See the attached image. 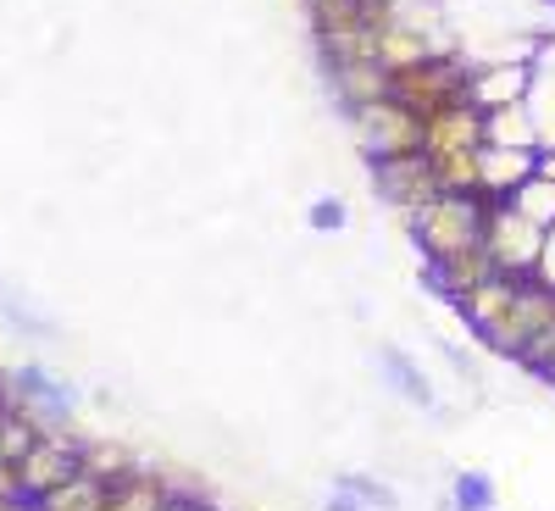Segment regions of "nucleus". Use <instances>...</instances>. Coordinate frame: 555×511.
I'll list each match as a JSON object with an SVG mask.
<instances>
[{"instance_id": "obj_1", "label": "nucleus", "mask_w": 555, "mask_h": 511, "mask_svg": "<svg viewBox=\"0 0 555 511\" xmlns=\"http://www.w3.org/2000/svg\"><path fill=\"white\" fill-rule=\"evenodd\" d=\"M483 195H434L411 222V245L423 251V261H444L455 251H473L483 234Z\"/></svg>"}, {"instance_id": "obj_20", "label": "nucleus", "mask_w": 555, "mask_h": 511, "mask_svg": "<svg viewBox=\"0 0 555 511\" xmlns=\"http://www.w3.org/2000/svg\"><path fill=\"white\" fill-rule=\"evenodd\" d=\"M505 201H512L528 222H539V228H550L555 222V178H539V173H528L522 183H517V190L512 195H505Z\"/></svg>"}, {"instance_id": "obj_14", "label": "nucleus", "mask_w": 555, "mask_h": 511, "mask_svg": "<svg viewBox=\"0 0 555 511\" xmlns=\"http://www.w3.org/2000/svg\"><path fill=\"white\" fill-rule=\"evenodd\" d=\"M483 145H517V151H539V123L528 112V101H505L483 112Z\"/></svg>"}, {"instance_id": "obj_27", "label": "nucleus", "mask_w": 555, "mask_h": 511, "mask_svg": "<svg viewBox=\"0 0 555 511\" xmlns=\"http://www.w3.org/2000/svg\"><path fill=\"white\" fill-rule=\"evenodd\" d=\"M322 511H366V500L356 495V489H345V484H334V495H328V506Z\"/></svg>"}, {"instance_id": "obj_18", "label": "nucleus", "mask_w": 555, "mask_h": 511, "mask_svg": "<svg viewBox=\"0 0 555 511\" xmlns=\"http://www.w3.org/2000/svg\"><path fill=\"white\" fill-rule=\"evenodd\" d=\"M139 461L122 439H78V473H89L95 484H117L122 473H133Z\"/></svg>"}, {"instance_id": "obj_21", "label": "nucleus", "mask_w": 555, "mask_h": 511, "mask_svg": "<svg viewBox=\"0 0 555 511\" xmlns=\"http://www.w3.org/2000/svg\"><path fill=\"white\" fill-rule=\"evenodd\" d=\"M434 178L444 195H478V151H455L434 162Z\"/></svg>"}, {"instance_id": "obj_16", "label": "nucleus", "mask_w": 555, "mask_h": 511, "mask_svg": "<svg viewBox=\"0 0 555 511\" xmlns=\"http://www.w3.org/2000/svg\"><path fill=\"white\" fill-rule=\"evenodd\" d=\"M162 506H167V484L162 473H145V468L106 484V500H101V511H162Z\"/></svg>"}, {"instance_id": "obj_15", "label": "nucleus", "mask_w": 555, "mask_h": 511, "mask_svg": "<svg viewBox=\"0 0 555 511\" xmlns=\"http://www.w3.org/2000/svg\"><path fill=\"white\" fill-rule=\"evenodd\" d=\"M328 73H334V89H339V101H345V106H366V101L389 95V73H384L373 56H356V62H328Z\"/></svg>"}, {"instance_id": "obj_25", "label": "nucleus", "mask_w": 555, "mask_h": 511, "mask_svg": "<svg viewBox=\"0 0 555 511\" xmlns=\"http://www.w3.org/2000/svg\"><path fill=\"white\" fill-rule=\"evenodd\" d=\"M345 222H350V212H345L339 195H322V201L311 206V228H317V234H339Z\"/></svg>"}, {"instance_id": "obj_12", "label": "nucleus", "mask_w": 555, "mask_h": 511, "mask_svg": "<svg viewBox=\"0 0 555 511\" xmlns=\"http://www.w3.org/2000/svg\"><path fill=\"white\" fill-rule=\"evenodd\" d=\"M489 272H494L489 251H483V245H473V251H455V256H444V261H428V290H434V295H444V301L455 306L473 284H483Z\"/></svg>"}, {"instance_id": "obj_29", "label": "nucleus", "mask_w": 555, "mask_h": 511, "mask_svg": "<svg viewBox=\"0 0 555 511\" xmlns=\"http://www.w3.org/2000/svg\"><path fill=\"white\" fill-rule=\"evenodd\" d=\"M17 495V468H7V461H0V500H12Z\"/></svg>"}, {"instance_id": "obj_24", "label": "nucleus", "mask_w": 555, "mask_h": 511, "mask_svg": "<svg viewBox=\"0 0 555 511\" xmlns=\"http://www.w3.org/2000/svg\"><path fill=\"white\" fill-rule=\"evenodd\" d=\"M345 489H356L366 500V511H400V495L384 484V478H339Z\"/></svg>"}, {"instance_id": "obj_26", "label": "nucleus", "mask_w": 555, "mask_h": 511, "mask_svg": "<svg viewBox=\"0 0 555 511\" xmlns=\"http://www.w3.org/2000/svg\"><path fill=\"white\" fill-rule=\"evenodd\" d=\"M533 284L555 290V222L544 228V245H539V261H533Z\"/></svg>"}, {"instance_id": "obj_2", "label": "nucleus", "mask_w": 555, "mask_h": 511, "mask_svg": "<svg viewBox=\"0 0 555 511\" xmlns=\"http://www.w3.org/2000/svg\"><path fill=\"white\" fill-rule=\"evenodd\" d=\"M389 95H395L400 106H411L416 117L444 112V106H461V101H473V62L434 51L428 62H416V67H405V73H389Z\"/></svg>"}, {"instance_id": "obj_5", "label": "nucleus", "mask_w": 555, "mask_h": 511, "mask_svg": "<svg viewBox=\"0 0 555 511\" xmlns=\"http://www.w3.org/2000/svg\"><path fill=\"white\" fill-rule=\"evenodd\" d=\"M550 322H555V290H544V284H533V278H522L517 295H512V306H505L478 340H483L494 356H512V361H517V356L550 329Z\"/></svg>"}, {"instance_id": "obj_17", "label": "nucleus", "mask_w": 555, "mask_h": 511, "mask_svg": "<svg viewBox=\"0 0 555 511\" xmlns=\"http://www.w3.org/2000/svg\"><path fill=\"white\" fill-rule=\"evenodd\" d=\"M378 367H384V379H389V389L405 400V406H416V411H434V384H428V373H423V367H416L405 350H378Z\"/></svg>"}, {"instance_id": "obj_22", "label": "nucleus", "mask_w": 555, "mask_h": 511, "mask_svg": "<svg viewBox=\"0 0 555 511\" xmlns=\"http://www.w3.org/2000/svg\"><path fill=\"white\" fill-rule=\"evenodd\" d=\"M450 511H494V484L483 473H461L450 489Z\"/></svg>"}, {"instance_id": "obj_23", "label": "nucleus", "mask_w": 555, "mask_h": 511, "mask_svg": "<svg viewBox=\"0 0 555 511\" xmlns=\"http://www.w3.org/2000/svg\"><path fill=\"white\" fill-rule=\"evenodd\" d=\"M517 361L528 367V373H539L544 384H555V322H550V329H544V334H539V340L517 356Z\"/></svg>"}, {"instance_id": "obj_8", "label": "nucleus", "mask_w": 555, "mask_h": 511, "mask_svg": "<svg viewBox=\"0 0 555 511\" xmlns=\"http://www.w3.org/2000/svg\"><path fill=\"white\" fill-rule=\"evenodd\" d=\"M478 145H483V112H478L473 101L423 117V145H416V151H423L428 162L455 156V151H478Z\"/></svg>"}, {"instance_id": "obj_19", "label": "nucleus", "mask_w": 555, "mask_h": 511, "mask_svg": "<svg viewBox=\"0 0 555 511\" xmlns=\"http://www.w3.org/2000/svg\"><path fill=\"white\" fill-rule=\"evenodd\" d=\"M101 500H106V484H95L89 473H73L67 484H56L51 495H39L34 506L39 511H101Z\"/></svg>"}, {"instance_id": "obj_3", "label": "nucleus", "mask_w": 555, "mask_h": 511, "mask_svg": "<svg viewBox=\"0 0 555 511\" xmlns=\"http://www.w3.org/2000/svg\"><path fill=\"white\" fill-rule=\"evenodd\" d=\"M478 245L489 251L494 272H505V278H533L544 228L528 222L512 201H489V206H483V234H478Z\"/></svg>"}, {"instance_id": "obj_4", "label": "nucleus", "mask_w": 555, "mask_h": 511, "mask_svg": "<svg viewBox=\"0 0 555 511\" xmlns=\"http://www.w3.org/2000/svg\"><path fill=\"white\" fill-rule=\"evenodd\" d=\"M350 128H356V145L366 151V162H384V156H405L423 145V117L411 106H400L395 95H378L366 106H350Z\"/></svg>"}, {"instance_id": "obj_13", "label": "nucleus", "mask_w": 555, "mask_h": 511, "mask_svg": "<svg viewBox=\"0 0 555 511\" xmlns=\"http://www.w3.org/2000/svg\"><path fill=\"white\" fill-rule=\"evenodd\" d=\"M517 284H522V278H505V272H489L483 278V284H473L467 295H461L455 301V311H461V322H467V329L473 334H483L489 329V322L505 311V306H512V295H517Z\"/></svg>"}, {"instance_id": "obj_30", "label": "nucleus", "mask_w": 555, "mask_h": 511, "mask_svg": "<svg viewBox=\"0 0 555 511\" xmlns=\"http://www.w3.org/2000/svg\"><path fill=\"white\" fill-rule=\"evenodd\" d=\"M0 511H39L34 500H23V495H12V500H0Z\"/></svg>"}, {"instance_id": "obj_6", "label": "nucleus", "mask_w": 555, "mask_h": 511, "mask_svg": "<svg viewBox=\"0 0 555 511\" xmlns=\"http://www.w3.org/2000/svg\"><path fill=\"white\" fill-rule=\"evenodd\" d=\"M373 190H378V201L389 206V217H395L400 228H411L416 212L439 195V178H434V162H428L423 151H405V156L373 162Z\"/></svg>"}, {"instance_id": "obj_11", "label": "nucleus", "mask_w": 555, "mask_h": 511, "mask_svg": "<svg viewBox=\"0 0 555 511\" xmlns=\"http://www.w3.org/2000/svg\"><path fill=\"white\" fill-rule=\"evenodd\" d=\"M533 95V62H494V67H473V106H505V101H528Z\"/></svg>"}, {"instance_id": "obj_9", "label": "nucleus", "mask_w": 555, "mask_h": 511, "mask_svg": "<svg viewBox=\"0 0 555 511\" xmlns=\"http://www.w3.org/2000/svg\"><path fill=\"white\" fill-rule=\"evenodd\" d=\"M428 56H434V39H428V28L405 23L400 12H395L384 28H373V62H378L384 73H405V67L428 62Z\"/></svg>"}, {"instance_id": "obj_28", "label": "nucleus", "mask_w": 555, "mask_h": 511, "mask_svg": "<svg viewBox=\"0 0 555 511\" xmlns=\"http://www.w3.org/2000/svg\"><path fill=\"white\" fill-rule=\"evenodd\" d=\"M162 511H217L211 500H201V495H167V506Z\"/></svg>"}, {"instance_id": "obj_10", "label": "nucleus", "mask_w": 555, "mask_h": 511, "mask_svg": "<svg viewBox=\"0 0 555 511\" xmlns=\"http://www.w3.org/2000/svg\"><path fill=\"white\" fill-rule=\"evenodd\" d=\"M528 173H533V151H517V145H478V195H483V201H505Z\"/></svg>"}, {"instance_id": "obj_7", "label": "nucleus", "mask_w": 555, "mask_h": 511, "mask_svg": "<svg viewBox=\"0 0 555 511\" xmlns=\"http://www.w3.org/2000/svg\"><path fill=\"white\" fill-rule=\"evenodd\" d=\"M73 473H78V439L67 429L39 434L23 450V461H17V495L23 500H39V495H51L56 484H67Z\"/></svg>"}, {"instance_id": "obj_31", "label": "nucleus", "mask_w": 555, "mask_h": 511, "mask_svg": "<svg viewBox=\"0 0 555 511\" xmlns=\"http://www.w3.org/2000/svg\"><path fill=\"white\" fill-rule=\"evenodd\" d=\"M0 417H7V406H0Z\"/></svg>"}]
</instances>
